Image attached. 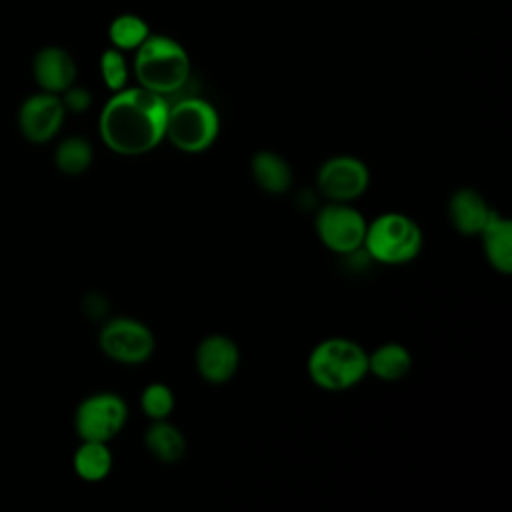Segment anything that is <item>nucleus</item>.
<instances>
[{"label": "nucleus", "mask_w": 512, "mask_h": 512, "mask_svg": "<svg viewBox=\"0 0 512 512\" xmlns=\"http://www.w3.org/2000/svg\"><path fill=\"white\" fill-rule=\"evenodd\" d=\"M72 466L78 478L86 482H100L112 470V452L108 450L106 442L82 440L72 456Z\"/></svg>", "instance_id": "obj_17"}, {"label": "nucleus", "mask_w": 512, "mask_h": 512, "mask_svg": "<svg viewBox=\"0 0 512 512\" xmlns=\"http://www.w3.org/2000/svg\"><path fill=\"white\" fill-rule=\"evenodd\" d=\"M492 208L474 188H458L448 200V218L452 226L466 236L480 234Z\"/></svg>", "instance_id": "obj_13"}, {"label": "nucleus", "mask_w": 512, "mask_h": 512, "mask_svg": "<svg viewBox=\"0 0 512 512\" xmlns=\"http://www.w3.org/2000/svg\"><path fill=\"white\" fill-rule=\"evenodd\" d=\"M316 182L320 192L332 202H350L366 192L370 170L360 158L332 156L318 168Z\"/></svg>", "instance_id": "obj_10"}, {"label": "nucleus", "mask_w": 512, "mask_h": 512, "mask_svg": "<svg viewBox=\"0 0 512 512\" xmlns=\"http://www.w3.org/2000/svg\"><path fill=\"white\" fill-rule=\"evenodd\" d=\"M100 74H102L104 84L112 92H118V90L126 88V82H128V62H126L122 50L112 46V48L102 52V56H100Z\"/></svg>", "instance_id": "obj_22"}, {"label": "nucleus", "mask_w": 512, "mask_h": 512, "mask_svg": "<svg viewBox=\"0 0 512 512\" xmlns=\"http://www.w3.org/2000/svg\"><path fill=\"white\" fill-rule=\"evenodd\" d=\"M218 130V112L202 98H182L168 106L164 138L182 152H204L218 138Z\"/></svg>", "instance_id": "obj_5"}, {"label": "nucleus", "mask_w": 512, "mask_h": 512, "mask_svg": "<svg viewBox=\"0 0 512 512\" xmlns=\"http://www.w3.org/2000/svg\"><path fill=\"white\" fill-rule=\"evenodd\" d=\"M368 256L382 264H406L422 248V230L406 214L388 212L366 226L362 244Z\"/></svg>", "instance_id": "obj_4"}, {"label": "nucleus", "mask_w": 512, "mask_h": 512, "mask_svg": "<svg viewBox=\"0 0 512 512\" xmlns=\"http://www.w3.org/2000/svg\"><path fill=\"white\" fill-rule=\"evenodd\" d=\"M32 78L44 92L62 94L76 82V62L62 46H44L32 58Z\"/></svg>", "instance_id": "obj_12"}, {"label": "nucleus", "mask_w": 512, "mask_h": 512, "mask_svg": "<svg viewBox=\"0 0 512 512\" xmlns=\"http://www.w3.org/2000/svg\"><path fill=\"white\" fill-rule=\"evenodd\" d=\"M144 444L148 452L164 464L178 462L186 450L182 432L166 420H154V424L144 434Z\"/></svg>", "instance_id": "obj_16"}, {"label": "nucleus", "mask_w": 512, "mask_h": 512, "mask_svg": "<svg viewBox=\"0 0 512 512\" xmlns=\"http://www.w3.org/2000/svg\"><path fill=\"white\" fill-rule=\"evenodd\" d=\"M484 254L490 266L500 274L512 272V222L500 212L492 210L484 228L480 230Z\"/></svg>", "instance_id": "obj_14"}, {"label": "nucleus", "mask_w": 512, "mask_h": 512, "mask_svg": "<svg viewBox=\"0 0 512 512\" xmlns=\"http://www.w3.org/2000/svg\"><path fill=\"white\" fill-rule=\"evenodd\" d=\"M308 374L324 390H348L368 374V354L348 338H328L310 352Z\"/></svg>", "instance_id": "obj_3"}, {"label": "nucleus", "mask_w": 512, "mask_h": 512, "mask_svg": "<svg viewBox=\"0 0 512 512\" xmlns=\"http://www.w3.org/2000/svg\"><path fill=\"white\" fill-rule=\"evenodd\" d=\"M250 170L256 184L268 194H284L292 184V168L288 160L276 152H256L250 160Z\"/></svg>", "instance_id": "obj_15"}, {"label": "nucleus", "mask_w": 512, "mask_h": 512, "mask_svg": "<svg viewBox=\"0 0 512 512\" xmlns=\"http://www.w3.org/2000/svg\"><path fill=\"white\" fill-rule=\"evenodd\" d=\"M168 106L166 96L142 86L114 92L98 118L102 142L122 156L150 152L164 140Z\"/></svg>", "instance_id": "obj_1"}, {"label": "nucleus", "mask_w": 512, "mask_h": 512, "mask_svg": "<svg viewBox=\"0 0 512 512\" xmlns=\"http://www.w3.org/2000/svg\"><path fill=\"white\" fill-rule=\"evenodd\" d=\"M98 344L110 360L120 364H142L154 352L150 328L128 316L108 320L100 330Z\"/></svg>", "instance_id": "obj_7"}, {"label": "nucleus", "mask_w": 512, "mask_h": 512, "mask_svg": "<svg viewBox=\"0 0 512 512\" xmlns=\"http://www.w3.org/2000/svg\"><path fill=\"white\" fill-rule=\"evenodd\" d=\"M364 216L348 202H332L316 214V232L326 248L336 254H352L364 244Z\"/></svg>", "instance_id": "obj_8"}, {"label": "nucleus", "mask_w": 512, "mask_h": 512, "mask_svg": "<svg viewBox=\"0 0 512 512\" xmlns=\"http://www.w3.org/2000/svg\"><path fill=\"white\" fill-rule=\"evenodd\" d=\"M412 368V356L410 352L396 342H388L378 346L368 356V372H372L376 378L394 382L404 378Z\"/></svg>", "instance_id": "obj_18"}, {"label": "nucleus", "mask_w": 512, "mask_h": 512, "mask_svg": "<svg viewBox=\"0 0 512 512\" xmlns=\"http://www.w3.org/2000/svg\"><path fill=\"white\" fill-rule=\"evenodd\" d=\"M140 406L150 420H166L174 410V394L162 382H152L140 396Z\"/></svg>", "instance_id": "obj_21"}, {"label": "nucleus", "mask_w": 512, "mask_h": 512, "mask_svg": "<svg viewBox=\"0 0 512 512\" xmlns=\"http://www.w3.org/2000/svg\"><path fill=\"white\" fill-rule=\"evenodd\" d=\"M60 98H62V104H64L66 112H72V114H82V112H86V110L90 108V104H92V94H90V90H86L84 86H76V84H72L70 88H66V90L60 94Z\"/></svg>", "instance_id": "obj_23"}, {"label": "nucleus", "mask_w": 512, "mask_h": 512, "mask_svg": "<svg viewBox=\"0 0 512 512\" xmlns=\"http://www.w3.org/2000/svg\"><path fill=\"white\" fill-rule=\"evenodd\" d=\"M198 374L210 384L228 382L240 364V350L234 340L224 334H210L200 340L196 354Z\"/></svg>", "instance_id": "obj_11"}, {"label": "nucleus", "mask_w": 512, "mask_h": 512, "mask_svg": "<svg viewBox=\"0 0 512 512\" xmlns=\"http://www.w3.org/2000/svg\"><path fill=\"white\" fill-rule=\"evenodd\" d=\"M148 22L138 14H120L108 26V38L118 50H136L150 36Z\"/></svg>", "instance_id": "obj_20"}, {"label": "nucleus", "mask_w": 512, "mask_h": 512, "mask_svg": "<svg viewBox=\"0 0 512 512\" xmlns=\"http://www.w3.org/2000/svg\"><path fill=\"white\" fill-rule=\"evenodd\" d=\"M94 148L84 136H68L54 150V164L66 176H80L90 168Z\"/></svg>", "instance_id": "obj_19"}, {"label": "nucleus", "mask_w": 512, "mask_h": 512, "mask_svg": "<svg viewBox=\"0 0 512 512\" xmlns=\"http://www.w3.org/2000/svg\"><path fill=\"white\" fill-rule=\"evenodd\" d=\"M134 74L142 88L168 96L190 78V56L184 46L162 34H150L134 56Z\"/></svg>", "instance_id": "obj_2"}, {"label": "nucleus", "mask_w": 512, "mask_h": 512, "mask_svg": "<svg viewBox=\"0 0 512 512\" xmlns=\"http://www.w3.org/2000/svg\"><path fill=\"white\" fill-rule=\"evenodd\" d=\"M128 420V404L114 392L86 396L74 412V430L80 440L110 442Z\"/></svg>", "instance_id": "obj_6"}, {"label": "nucleus", "mask_w": 512, "mask_h": 512, "mask_svg": "<svg viewBox=\"0 0 512 512\" xmlns=\"http://www.w3.org/2000/svg\"><path fill=\"white\" fill-rule=\"evenodd\" d=\"M66 114L60 94L38 90L22 100L16 124L30 144H46L60 132Z\"/></svg>", "instance_id": "obj_9"}]
</instances>
